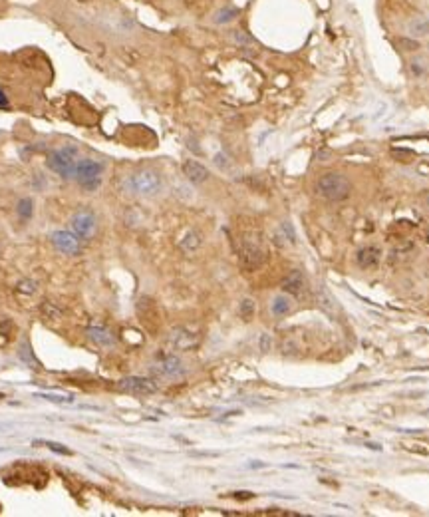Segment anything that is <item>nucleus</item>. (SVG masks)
<instances>
[{
	"mask_svg": "<svg viewBox=\"0 0 429 517\" xmlns=\"http://www.w3.org/2000/svg\"><path fill=\"white\" fill-rule=\"evenodd\" d=\"M316 193L326 201H334V203L336 201H344L352 193V183H350V179H348L346 175L332 171V173L322 175L316 181Z\"/></svg>",
	"mask_w": 429,
	"mask_h": 517,
	"instance_id": "obj_1",
	"label": "nucleus"
},
{
	"mask_svg": "<svg viewBox=\"0 0 429 517\" xmlns=\"http://www.w3.org/2000/svg\"><path fill=\"white\" fill-rule=\"evenodd\" d=\"M76 159H78V148L76 146H64L60 150L50 151L46 163L54 173H58L62 177H74L76 163H78Z\"/></svg>",
	"mask_w": 429,
	"mask_h": 517,
	"instance_id": "obj_2",
	"label": "nucleus"
},
{
	"mask_svg": "<svg viewBox=\"0 0 429 517\" xmlns=\"http://www.w3.org/2000/svg\"><path fill=\"white\" fill-rule=\"evenodd\" d=\"M130 189L137 195L153 197L163 189V179L155 169H141L130 177Z\"/></svg>",
	"mask_w": 429,
	"mask_h": 517,
	"instance_id": "obj_3",
	"label": "nucleus"
},
{
	"mask_svg": "<svg viewBox=\"0 0 429 517\" xmlns=\"http://www.w3.org/2000/svg\"><path fill=\"white\" fill-rule=\"evenodd\" d=\"M101 173H103V163L96 159H80L76 163V181L85 191H96L101 183Z\"/></svg>",
	"mask_w": 429,
	"mask_h": 517,
	"instance_id": "obj_4",
	"label": "nucleus"
},
{
	"mask_svg": "<svg viewBox=\"0 0 429 517\" xmlns=\"http://www.w3.org/2000/svg\"><path fill=\"white\" fill-rule=\"evenodd\" d=\"M151 374L155 378H165V380H177L187 374V368L183 364V360L175 354H167L161 360H157L151 366Z\"/></svg>",
	"mask_w": 429,
	"mask_h": 517,
	"instance_id": "obj_5",
	"label": "nucleus"
},
{
	"mask_svg": "<svg viewBox=\"0 0 429 517\" xmlns=\"http://www.w3.org/2000/svg\"><path fill=\"white\" fill-rule=\"evenodd\" d=\"M117 388L125 394H133V396H149V394L157 392V382L153 378H145V376H127L117 382Z\"/></svg>",
	"mask_w": 429,
	"mask_h": 517,
	"instance_id": "obj_6",
	"label": "nucleus"
},
{
	"mask_svg": "<svg viewBox=\"0 0 429 517\" xmlns=\"http://www.w3.org/2000/svg\"><path fill=\"white\" fill-rule=\"evenodd\" d=\"M72 233L78 235L80 239H90L96 231V217L90 211H78L70 221Z\"/></svg>",
	"mask_w": 429,
	"mask_h": 517,
	"instance_id": "obj_7",
	"label": "nucleus"
},
{
	"mask_svg": "<svg viewBox=\"0 0 429 517\" xmlns=\"http://www.w3.org/2000/svg\"><path fill=\"white\" fill-rule=\"evenodd\" d=\"M169 344L175 350H191L199 344V334L185 328V326L173 328L171 334H169Z\"/></svg>",
	"mask_w": 429,
	"mask_h": 517,
	"instance_id": "obj_8",
	"label": "nucleus"
},
{
	"mask_svg": "<svg viewBox=\"0 0 429 517\" xmlns=\"http://www.w3.org/2000/svg\"><path fill=\"white\" fill-rule=\"evenodd\" d=\"M241 263L247 271H254L264 263V251L259 243L254 241H245L243 251H241Z\"/></svg>",
	"mask_w": 429,
	"mask_h": 517,
	"instance_id": "obj_9",
	"label": "nucleus"
},
{
	"mask_svg": "<svg viewBox=\"0 0 429 517\" xmlns=\"http://www.w3.org/2000/svg\"><path fill=\"white\" fill-rule=\"evenodd\" d=\"M50 239H52L54 247L64 255H78L80 253V237L78 235L70 233V231H56V233H52Z\"/></svg>",
	"mask_w": 429,
	"mask_h": 517,
	"instance_id": "obj_10",
	"label": "nucleus"
},
{
	"mask_svg": "<svg viewBox=\"0 0 429 517\" xmlns=\"http://www.w3.org/2000/svg\"><path fill=\"white\" fill-rule=\"evenodd\" d=\"M183 175L191 181V183H205L207 179H209V169L203 166V163H199L195 159H189V161H185L183 163Z\"/></svg>",
	"mask_w": 429,
	"mask_h": 517,
	"instance_id": "obj_11",
	"label": "nucleus"
},
{
	"mask_svg": "<svg viewBox=\"0 0 429 517\" xmlns=\"http://www.w3.org/2000/svg\"><path fill=\"white\" fill-rule=\"evenodd\" d=\"M304 277L300 271H292L284 281H282V291L288 293L290 297H300L304 293Z\"/></svg>",
	"mask_w": 429,
	"mask_h": 517,
	"instance_id": "obj_12",
	"label": "nucleus"
},
{
	"mask_svg": "<svg viewBox=\"0 0 429 517\" xmlns=\"http://www.w3.org/2000/svg\"><path fill=\"white\" fill-rule=\"evenodd\" d=\"M85 334H88V338L92 342H96L101 348H112L116 344V338L112 336V333L105 330V328H101V326H92V328L85 330Z\"/></svg>",
	"mask_w": 429,
	"mask_h": 517,
	"instance_id": "obj_13",
	"label": "nucleus"
},
{
	"mask_svg": "<svg viewBox=\"0 0 429 517\" xmlns=\"http://www.w3.org/2000/svg\"><path fill=\"white\" fill-rule=\"evenodd\" d=\"M356 263L362 268H374L380 263V249L378 247H363L356 255Z\"/></svg>",
	"mask_w": 429,
	"mask_h": 517,
	"instance_id": "obj_14",
	"label": "nucleus"
},
{
	"mask_svg": "<svg viewBox=\"0 0 429 517\" xmlns=\"http://www.w3.org/2000/svg\"><path fill=\"white\" fill-rule=\"evenodd\" d=\"M270 311H272L274 317H284V315H288V313L292 311V299H290L288 295H278V297H274L272 304H270Z\"/></svg>",
	"mask_w": 429,
	"mask_h": 517,
	"instance_id": "obj_15",
	"label": "nucleus"
},
{
	"mask_svg": "<svg viewBox=\"0 0 429 517\" xmlns=\"http://www.w3.org/2000/svg\"><path fill=\"white\" fill-rule=\"evenodd\" d=\"M407 30L412 32L413 38H423L429 34V20L425 16H415L413 20H410Z\"/></svg>",
	"mask_w": 429,
	"mask_h": 517,
	"instance_id": "obj_16",
	"label": "nucleus"
},
{
	"mask_svg": "<svg viewBox=\"0 0 429 517\" xmlns=\"http://www.w3.org/2000/svg\"><path fill=\"white\" fill-rule=\"evenodd\" d=\"M237 16H239V10H237V8H232V6H225V8H221V10H217V12H214L213 22L214 24H229V22H232Z\"/></svg>",
	"mask_w": 429,
	"mask_h": 517,
	"instance_id": "obj_17",
	"label": "nucleus"
},
{
	"mask_svg": "<svg viewBox=\"0 0 429 517\" xmlns=\"http://www.w3.org/2000/svg\"><path fill=\"white\" fill-rule=\"evenodd\" d=\"M199 245H201V239H199V235L195 231H189L181 241V249L187 251V253H193L195 249H199Z\"/></svg>",
	"mask_w": 429,
	"mask_h": 517,
	"instance_id": "obj_18",
	"label": "nucleus"
},
{
	"mask_svg": "<svg viewBox=\"0 0 429 517\" xmlns=\"http://www.w3.org/2000/svg\"><path fill=\"white\" fill-rule=\"evenodd\" d=\"M32 205H34L32 199H28V197L20 199V201H18V207H16L18 215H20L22 219H30V217H32V211H34Z\"/></svg>",
	"mask_w": 429,
	"mask_h": 517,
	"instance_id": "obj_19",
	"label": "nucleus"
},
{
	"mask_svg": "<svg viewBox=\"0 0 429 517\" xmlns=\"http://www.w3.org/2000/svg\"><path fill=\"white\" fill-rule=\"evenodd\" d=\"M234 42L241 46V48H250V46H254L256 42H254V38L252 36H248L247 32H243V30H234Z\"/></svg>",
	"mask_w": 429,
	"mask_h": 517,
	"instance_id": "obj_20",
	"label": "nucleus"
},
{
	"mask_svg": "<svg viewBox=\"0 0 429 517\" xmlns=\"http://www.w3.org/2000/svg\"><path fill=\"white\" fill-rule=\"evenodd\" d=\"M252 311H254V302L250 299H245L241 302V317L245 318V320H248V318L252 317Z\"/></svg>",
	"mask_w": 429,
	"mask_h": 517,
	"instance_id": "obj_21",
	"label": "nucleus"
},
{
	"mask_svg": "<svg viewBox=\"0 0 429 517\" xmlns=\"http://www.w3.org/2000/svg\"><path fill=\"white\" fill-rule=\"evenodd\" d=\"M397 44L407 52H415L417 48H419V42H417L415 38H399V42H397Z\"/></svg>",
	"mask_w": 429,
	"mask_h": 517,
	"instance_id": "obj_22",
	"label": "nucleus"
},
{
	"mask_svg": "<svg viewBox=\"0 0 429 517\" xmlns=\"http://www.w3.org/2000/svg\"><path fill=\"white\" fill-rule=\"evenodd\" d=\"M20 358H22L24 362H28V360H30V362L34 364V368H36V360H34V356H32V352H30V346H28V344H22V346H20Z\"/></svg>",
	"mask_w": 429,
	"mask_h": 517,
	"instance_id": "obj_23",
	"label": "nucleus"
},
{
	"mask_svg": "<svg viewBox=\"0 0 429 517\" xmlns=\"http://www.w3.org/2000/svg\"><path fill=\"white\" fill-rule=\"evenodd\" d=\"M44 446H48L50 450H54V451H60V453H64V456H70V453H72V451L68 450V448H64L62 444H54V442H46Z\"/></svg>",
	"mask_w": 429,
	"mask_h": 517,
	"instance_id": "obj_24",
	"label": "nucleus"
},
{
	"mask_svg": "<svg viewBox=\"0 0 429 517\" xmlns=\"http://www.w3.org/2000/svg\"><path fill=\"white\" fill-rule=\"evenodd\" d=\"M18 291H20V293H34V291H36V284H34L32 281H24V283H20Z\"/></svg>",
	"mask_w": 429,
	"mask_h": 517,
	"instance_id": "obj_25",
	"label": "nucleus"
},
{
	"mask_svg": "<svg viewBox=\"0 0 429 517\" xmlns=\"http://www.w3.org/2000/svg\"><path fill=\"white\" fill-rule=\"evenodd\" d=\"M8 108V98H6V94L0 90V110H6Z\"/></svg>",
	"mask_w": 429,
	"mask_h": 517,
	"instance_id": "obj_26",
	"label": "nucleus"
},
{
	"mask_svg": "<svg viewBox=\"0 0 429 517\" xmlns=\"http://www.w3.org/2000/svg\"><path fill=\"white\" fill-rule=\"evenodd\" d=\"M2 398H4V394H0V400H2Z\"/></svg>",
	"mask_w": 429,
	"mask_h": 517,
	"instance_id": "obj_27",
	"label": "nucleus"
},
{
	"mask_svg": "<svg viewBox=\"0 0 429 517\" xmlns=\"http://www.w3.org/2000/svg\"><path fill=\"white\" fill-rule=\"evenodd\" d=\"M427 205H429V195H427Z\"/></svg>",
	"mask_w": 429,
	"mask_h": 517,
	"instance_id": "obj_28",
	"label": "nucleus"
}]
</instances>
